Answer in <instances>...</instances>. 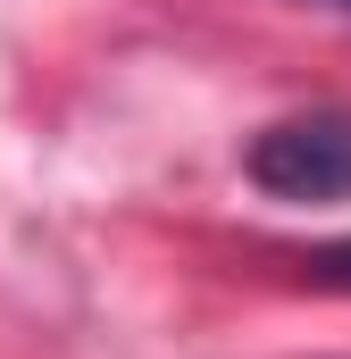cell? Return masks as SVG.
<instances>
[{"label":"cell","mask_w":351,"mask_h":359,"mask_svg":"<svg viewBox=\"0 0 351 359\" xmlns=\"http://www.w3.org/2000/svg\"><path fill=\"white\" fill-rule=\"evenodd\" d=\"M310 284L351 292V234H343V243H326V251H310Z\"/></svg>","instance_id":"7a4b0ae2"},{"label":"cell","mask_w":351,"mask_h":359,"mask_svg":"<svg viewBox=\"0 0 351 359\" xmlns=\"http://www.w3.org/2000/svg\"><path fill=\"white\" fill-rule=\"evenodd\" d=\"M243 176L260 184L267 201H284V209L351 201V109H301V117H276L267 134H251Z\"/></svg>","instance_id":"6da1fadb"},{"label":"cell","mask_w":351,"mask_h":359,"mask_svg":"<svg viewBox=\"0 0 351 359\" xmlns=\"http://www.w3.org/2000/svg\"><path fill=\"white\" fill-rule=\"evenodd\" d=\"M326 8H343V17H351V0H326Z\"/></svg>","instance_id":"3957f363"}]
</instances>
